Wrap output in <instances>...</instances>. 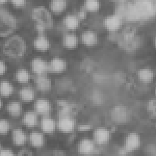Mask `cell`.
Masks as SVG:
<instances>
[{"label":"cell","instance_id":"cell-1","mask_svg":"<svg viewBox=\"0 0 156 156\" xmlns=\"http://www.w3.org/2000/svg\"><path fill=\"white\" fill-rule=\"evenodd\" d=\"M25 43L23 38L15 36L9 39L3 46L4 53L13 58L23 56L25 53Z\"/></svg>","mask_w":156,"mask_h":156},{"label":"cell","instance_id":"cell-2","mask_svg":"<svg viewBox=\"0 0 156 156\" xmlns=\"http://www.w3.org/2000/svg\"><path fill=\"white\" fill-rule=\"evenodd\" d=\"M16 19L6 9L0 8V37H7L16 28Z\"/></svg>","mask_w":156,"mask_h":156},{"label":"cell","instance_id":"cell-3","mask_svg":"<svg viewBox=\"0 0 156 156\" xmlns=\"http://www.w3.org/2000/svg\"><path fill=\"white\" fill-rule=\"evenodd\" d=\"M32 18L37 21V23L42 25L45 28H51L53 26V19L51 15L44 7H38L32 10Z\"/></svg>","mask_w":156,"mask_h":156},{"label":"cell","instance_id":"cell-4","mask_svg":"<svg viewBox=\"0 0 156 156\" xmlns=\"http://www.w3.org/2000/svg\"><path fill=\"white\" fill-rule=\"evenodd\" d=\"M142 140L140 135L132 132L128 134L124 139L122 149L126 153H129L136 151L141 146Z\"/></svg>","mask_w":156,"mask_h":156},{"label":"cell","instance_id":"cell-5","mask_svg":"<svg viewBox=\"0 0 156 156\" xmlns=\"http://www.w3.org/2000/svg\"><path fill=\"white\" fill-rule=\"evenodd\" d=\"M111 117L115 122L124 123L129 120L130 118H131V114L126 107L117 106L112 110Z\"/></svg>","mask_w":156,"mask_h":156},{"label":"cell","instance_id":"cell-6","mask_svg":"<svg viewBox=\"0 0 156 156\" xmlns=\"http://www.w3.org/2000/svg\"><path fill=\"white\" fill-rule=\"evenodd\" d=\"M78 151L80 154L85 156L94 154L97 153L96 144L90 139L84 138L78 143Z\"/></svg>","mask_w":156,"mask_h":156},{"label":"cell","instance_id":"cell-7","mask_svg":"<svg viewBox=\"0 0 156 156\" xmlns=\"http://www.w3.org/2000/svg\"><path fill=\"white\" fill-rule=\"evenodd\" d=\"M93 141L95 144L99 145L106 144L110 140L111 133L106 128H97L93 133Z\"/></svg>","mask_w":156,"mask_h":156},{"label":"cell","instance_id":"cell-8","mask_svg":"<svg viewBox=\"0 0 156 156\" xmlns=\"http://www.w3.org/2000/svg\"><path fill=\"white\" fill-rule=\"evenodd\" d=\"M57 126L60 131L63 133H71L75 129V121L70 116L60 117Z\"/></svg>","mask_w":156,"mask_h":156},{"label":"cell","instance_id":"cell-9","mask_svg":"<svg viewBox=\"0 0 156 156\" xmlns=\"http://www.w3.org/2000/svg\"><path fill=\"white\" fill-rule=\"evenodd\" d=\"M103 24L107 30L114 32L118 30L121 25V20L117 15L107 16L104 20Z\"/></svg>","mask_w":156,"mask_h":156},{"label":"cell","instance_id":"cell-10","mask_svg":"<svg viewBox=\"0 0 156 156\" xmlns=\"http://www.w3.org/2000/svg\"><path fill=\"white\" fill-rule=\"evenodd\" d=\"M66 68V62L59 58H53L48 64V71L52 73H62Z\"/></svg>","mask_w":156,"mask_h":156},{"label":"cell","instance_id":"cell-11","mask_svg":"<svg viewBox=\"0 0 156 156\" xmlns=\"http://www.w3.org/2000/svg\"><path fill=\"white\" fill-rule=\"evenodd\" d=\"M32 69L34 73L38 75H43L48 71V64L40 58H36L32 60Z\"/></svg>","mask_w":156,"mask_h":156},{"label":"cell","instance_id":"cell-12","mask_svg":"<svg viewBox=\"0 0 156 156\" xmlns=\"http://www.w3.org/2000/svg\"><path fill=\"white\" fill-rule=\"evenodd\" d=\"M81 40L86 46H93L98 42V36L94 31L87 30L82 34Z\"/></svg>","mask_w":156,"mask_h":156},{"label":"cell","instance_id":"cell-13","mask_svg":"<svg viewBox=\"0 0 156 156\" xmlns=\"http://www.w3.org/2000/svg\"><path fill=\"white\" fill-rule=\"evenodd\" d=\"M35 109L37 114L47 115L51 110V105L48 101L45 99H37L35 104Z\"/></svg>","mask_w":156,"mask_h":156},{"label":"cell","instance_id":"cell-14","mask_svg":"<svg viewBox=\"0 0 156 156\" xmlns=\"http://www.w3.org/2000/svg\"><path fill=\"white\" fill-rule=\"evenodd\" d=\"M138 76L140 81L145 83H149L153 81L154 78V72L149 68H143L138 71Z\"/></svg>","mask_w":156,"mask_h":156},{"label":"cell","instance_id":"cell-15","mask_svg":"<svg viewBox=\"0 0 156 156\" xmlns=\"http://www.w3.org/2000/svg\"><path fill=\"white\" fill-rule=\"evenodd\" d=\"M40 126L41 129L45 133L51 134L55 130V121L53 119L50 117H43L41 119Z\"/></svg>","mask_w":156,"mask_h":156},{"label":"cell","instance_id":"cell-16","mask_svg":"<svg viewBox=\"0 0 156 156\" xmlns=\"http://www.w3.org/2000/svg\"><path fill=\"white\" fill-rule=\"evenodd\" d=\"M36 83L37 88L42 92L49 90L51 86L50 79L43 75H38L37 76Z\"/></svg>","mask_w":156,"mask_h":156},{"label":"cell","instance_id":"cell-17","mask_svg":"<svg viewBox=\"0 0 156 156\" xmlns=\"http://www.w3.org/2000/svg\"><path fill=\"white\" fill-rule=\"evenodd\" d=\"M63 22L65 27L68 30H75L78 28L80 24V20L75 15H66L64 18Z\"/></svg>","mask_w":156,"mask_h":156},{"label":"cell","instance_id":"cell-18","mask_svg":"<svg viewBox=\"0 0 156 156\" xmlns=\"http://www.w3.org/2000/svg\"><path fill=\"white\" fill-rule=\"evenodd\" d=\"M78 37L74 34H67L64 36L63 44L67 48H75L78 45Z\"/></svg>","mask_w":156,"mask_h":156},{"label":"cell","instance_id":"cell-19","mask_svg":"<svg viewBox=\"0 0 156 156\" xmlns=\"http://www.w3.org/2000/svg\"><path fill=\"white\" fill-rule=\"evenodd\" d=\"M34 45L37 50L44 51L50 48V42L48 39L44 36H40L35 40Z\"/></svg>","mask_w":156,"mask_h":156},{"label":"cell","instance_id":"cell-20","mask_svg":"<svg viewBox=\"0 0 156 156\" xmlns=\"http://www.w3.org/2000/svg\"><path fill=\"white\" fill-rule=\"evenodd\" d=\"M66 1L64 0H54L50 3V9L55 13H61L65 9L66 7Z\"/></svg>","mask_w":156,"mask_h":156},{"label":"cell","instance_id":"cell-21","mask_svg":"<svg viewBox=\"0 0 156 156\" xmlns=\"http://www.w3.org/2000/svg\"><path fill=\"white\" fill-rule=\"evenodd\" d=\"M57 105L60 108L59 113L60 117L70 116V114L72 109L70 104H69L67 101L64 100H59L57 101Z\"/></svg>","mask_w":156,"mask_h":156},{"label":"cell","instance_id":"cell-22","mask_svg":"<svg viewBox=\"0 0 156 156\" xmlns=\"http://www.w3.org/2000/svg\"><path fill=\"white\" fill-rule=\"evenodd\" d=\"M12 139L13 142L16 145H22L25 143L26 137L25 133L21 129H14L12 132Z\"/></svg>","mask_w":156,"mask_h":156},{"label":"cell","instance_id":"cell-23","mask_svg":"<svg viewBox=\"0 0 156 156\" xmlns=\"http://www.w3.org/2000/svg\"><path fill=\"white\" fill-rule=\"evenodd\" d=\"M23 123L29 127H33L37 124V115L33 112L26 113L23 117Z\"/></svg>","mask_w":156,"mask_h":156},{"label":"cell","instance_id":"cell-24","mask_svg":"<svg viewBox=\"0 0 156 156\" xmlns=\"http://www.w3.org/2000/svg\"><path fill=\"white\" fill-rule=\"evenodd\" d=\"M30 140L32 146L36 147H41L44 142V137L42 134L37 132L31 133L30 135Z\"/></svg>","mask_w":156,"mask_h":156},{"label":"cell","instance_id":"cell-25","mask_svg":"<svg viewBox=\"0 0 156 156\" xmlns=\"http://www.w3.org/2000/svg\"><path fill=\"white\" fill-rule=\"evenodd\" d=\"M20 95L23 101H31L34 98V92L31 88L25 87L20 90Z\"/></svg>","mask_w":156,"mask_h":156},{"label":"cell","instance_id":"cell-26","mask_svg":"<svg viewBox=\"0 0 156 156\" xmlns=\"http://www.w3.org/2000/svg\"><path fill=\"white\" fill-rule=\"evenodd\" d=\"M7 110L12 117H18L21 112V105L18 101H12L7 106Z\"/></svg>","mask_w":156,"mask_h":156},{"label":"cell","instance_id":"cell-27","mask_svg":"<svg viewBox=\"0 0 156 156\" xmlns=\"http://www.w3.org/2000/svg\"><path fill=\"white\" fill-rule=\"evenodd\" d=\"M15 77L16 80L20 83H26L29 81L30 76L27 70L22 68L16 72Z\"/></svg>","mask_w":156,"mask_h":156},{"label":"cell","instance_id":"cell-28","mask_svg":"<svg viewBox=\"0 0 156 156\" xmlns=\"http://www.w3.org/2000/svg\"><path fill=\"white\" fill-rule=\"evenodd\" d=\"M12 85L9 82L4 81L0 83V94L3 96H9L12 94Z\"/></svg>","mask_w":156,"mask_h":156},{"label":"cell","instance_id":"cell-29","mask_svg":"<svg viewBox=\"0 0 156 156\" xmlns=\"http://www.w3.org/2000/svg\"><path fill=\"white\" fill-rule=\"evenodd\" d=\"M100 3L96 0H87L84 4V9L90 12H95L99 9Z\"/></svg>","mask_w":156,"mask_h":156},{"label":"cell","instance_id":"cell-30","mask_svg":"<svg viewBox=\"0 0 156 156\" xmlns=\"http://www.w3.org/2000/svg\"><path fill=\"white\" fill-rule=\"evenodd\" d=\"M9 124L6 120H0V134H6L9 131Z\"/></svg>","mask_w":156,"mask_h":156},{"label":"cell","instance_id":"cell-31","mask_svg":"<svg viewBox=\"0 0 156 156\" xmlns=\"http://www.w3.org/2000/svg\"><path fill=\"white\" fill-rule=\"evenodd\" d=\"M147 109H148V111L151 115H153L154 117H156V100L155 99H151L148 101Z\"/></svg>","mask_w":156,"mask_h":156},{"label":"cell","instance_id":"cell-32","mask_svg":"<svg viewBox=\"0 0 156 156\" xmlns=\"http://www.w3.org/2000/svg\"><path fill=\"white\" fill-rule=\"evenodd\" d=\"M146 151L148 153L150 156H156V146L153 145H149L146 146Z\"/></svg>","mask_w":156,"mask_h":156},{"label":"cell","instance_id":"cell-33","mask_svg":"<svg viewBox=\"0 0 156 156\" xmlns=\"http://www.w3.org/2000/svg\"><path fill=\"white\" fill-rule=\"evenodd\" d=\"M0 156H15L12 151L9 149H3L0 151Z\"/></svg>","mask_w":156,"mask_h":156},{"label":"cell","instance_id":"cell-34","mask_svg":"<svg viewBox=\"0 0 156 156\" xmlns=\"http://www.w3.org/2000/svg\"><path fill=\"white\" fill-rule=\"evenodd\" d=\"M18 156H33L32 153L28 149H23L20 151Z\"/></svg>","mask_w":156,"mask_h":156},{"label":"cell","instance_id":"cell-35","mask_svg":"<svg viewBox=\"0 0 156 156\" xmlns=\"http://www.w3.org/2000/svg\"><path fill=\"white\" fill-rule=\"evenodd\" d=\"M12 3L16 7H21L25 5V1L23 0H12Z\"/></svg>","mask_w":156,"mask_h":156},{"label":"cell","instance_id":"cell-36","mask_svg":"<svg viewBox=\"0 0 156 156\" xmlns=\"http://www.w3.org/2000/svg\"><path fill=\"white\" fill-rule=\"evenodd\" d=\"M6 70V66L5 63L0 60V75H3Z\"/></svg>","mask_w":156,"mask_h":156},{"label":"cell","instance_id":"cell-37","mask_svg":"<svg viewBox=\"0 0 156 156\" xmlns=\"http://www.w3.org/2000/svg\"><path fill=\"white\" fill-rule=\"evenodd\" d=\"M36 29L37 30V32L40 34H43V32H44L46 28L43 25H40L39 23H36Z\"/></svg>","mask_w":156,"mask_h":156},{"label":"cell","instance_id":"cell-38","mask_svg":"<svg viewBox=\"0 0 156 156\" xmlns=\"http://www.w3.org/2000/svg\"><path fill=\"white\" fill-rule=\"evenodd\" d=\"M76 16L78 17V18L79 19V20L84 19L87 17V12L84 11H82L81 12H79L78 15Z\"/></svg>","mask_w":156,"mask_h":156},{"label":"cell","instance_id":"cell-39","mask_svg":"<svg viewBox=\"0 0 156 156\" xmlns=\"http://www.w3.org/2000/svg\"><path fill=\"white\" fill-rule=\"evenodd\" d=\"M53 156H67L62 151H54Z\"/></svg>","mask_w":156,"mask_h":156},{"label":"cell","instance_id":"cell-40","mask_svg":"<svg viewBox=\"0 0 156 156\" xmlns=\"http://www.w3.org/2000/svg\"><path fill=\"white\" fill-rule=\"evenodd\" d=\"M80 129H81V130H87V129H90V126H88V125H87V126H86V125H85V126H80Z\"/></svg>","mask_w":156,"mask_h":156},{"label":"cell","instance_id":"cell-41","mask_svg":"<svg viewBox=\"0 0 156 156\" xmlns=\"http://www.w3.org/2000/svg\"><path fill=\"white\" fill-rule=\"evenodd\" d=\"M7 2V1H6V0H0V5L4 4L6 3Z\"/></svg>","mask_w":156,"mask_h":156},{"label":"cell","instance_id":"cell-42","mask_svg":"<svg viewBox=\"0 0 156 156\" xmlns=\"http://www.w3.org/2000/svg\"><path fill=\"white\" fill-rule=\"evenodd\" d=\"M1 107H2V102H1V100H0V108H1Z\"/></svg>","mask_w":156,"mask_h":156}]
</instances>
